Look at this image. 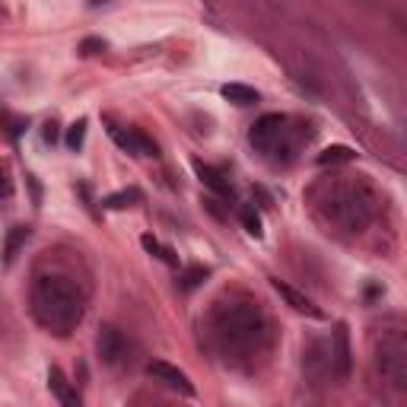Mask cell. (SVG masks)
<instances>
[{"mask_svg": "<svg viewBox=\"0 0 407 407\" xmlns=\"http://www.w3.org/2000/svg\"><path fill=\"white\" fill-rule=\"evenodd\" d=\"M48 388L55 392V398L61 401V407H83V401H80L76 388L70 385L67 375H64L57 366H51V369H48Z\"/></svg>", "mask_w": 407, "mask_h": 407, "instance_id": "5", "label": "cell"}, {"mask_svg": "<svg viewBox=\"0 0 407 407\" xmlns=\"http://www.w3.org/2000/svg\"><path fill=\"white\" fill-rule=\"evenodd\" d=\"M0 121L7 125L10 137H20V134H22V127H26V121H22V118H13V115H7V111H0Z\"/></svg>", "mask_w": 407, "mask_h": 407, "instance_id": "15", "label": "cell"}, {"mask_svg": "<svg viewBox=\"0 0 407 407\" xmlns=\"http://www.w3.org/2000/svg\"><path fill=\"white\" fill-rule=\"evenodd\" d=\"M220 92H223V99H229V102H235V105H255L258 102V92L245 83H226Z\"/></svg>", "mask_w": 407, "mask_h": 407, "instance_id": "8", "label": "cell"}, {"mask_svg": "<svg viewBox=\"0 0 407 407\" xmlns=\"http://www.w3.org/2000/svg\"><path fill=\"white\" fill-rule=\"evenodd\" d=\"M305 407H315V404H305Z\"/></svg>", "mask_w": 407, "mask_h": 407, "instance_id": "21", "label": "cell"}, {"mask_svg": "<svg viewBox=\"0 0 407 407\" xmlns=\"http://www.w3.org/2000/svg\"><path fill=\"white\" fill-rule=\"evenodd\" d=\"M146 373L153 375L156 382H163V385H169V388H175V392H181V394H194V385H191V379H188L185 373H181L179 366H172V363H163V359H153L150 366H146Z\"/></svg>", "mask_w": 407, "mask_h": 407, "instance_id": "2", "label": "cell"}, {"mask_svg": "<svg viewBox=\"0 0 407 407\" xmlns=\"http://www.w3.org/2000/svg\"><path fill=\"white\" fill-rule=\"evenodd\" d=\"M334 366H338V375L340 379H350L353 373V353H350V331H347V324L338 322L334 328Z\"/></svg>", "mask_w": 407, "mask_h": 407, "instance_id": "3", "label": "cell"}, {"mask_svg": "<svg viewBox=\"0 0 407 407\" xmlns=\"http://www.w3.org/2000/svg\"><path fill=\"white\" fill-rule=\"evenodd\" d=\"M99 357L105 359V363H118V359L125 357V338H121V331L118 328H111V324H105L102 331H99Z\"/></svg>", "mask_w": 407, "mask_h": 407, "instance_id": "4", "label": "cell"}, {"mask_svg": "<svg viewBox=\"0 0 407 407\" xmlns=\"http://www.w3.org/2000/svg\"><path fill=\"white\" fill-rule=\"evenodd\" d=\"M140 245H144V249L150 251V255H156V258H163V249H166V245H163V242H159L156 235H150V233L140 235Z\"/></svg>", "mask_w": 407, "mask_h": 407, "instance_id": "16", "label": "cell"}, {"mask_svg": "<svg viewBox=\"0 0 407 407\" xmlns=\"http://www.w3.org/2000/svg\"><path fill=\"white\" fill-rule=\"evenodd\" d=\"M80 51H83V55H96V51H105V42L102 39H86V42L80 45Z\"/></svg>", "mask_w": 407, "mask_h": 407, "instance_id": "17", "label": "cell"}, {"mask_svg": "<svg viewBox=\"0 0 407 407\" xmlns=\"http://www.w3.org/2000/svg\"><path fill=\"white\" fill-rule=\"evenodd\" d=\"M86 140V118H80V121H74V125L67 127V137H64V144L70 146V150H80Z\"/></svg>", "mask_w": 407, "mask_h": 407, "instance_id": "12", "label": "cell"}, {"mask_svg": "<svg viewBox=\"0 0 407 407\" xmlns=\"http://www.w3.org/2000/svg\"><path fill=\"white\" fill-rule=\"evenodd\" d=\"M109 134L115 137V144L121 146V150L134 153V156H156V144H153L150 137H146L144 131H134V127H109Z\"/></svg>", "mask_w": 407, "mask_h": 407, "instance_id": "1", "label": "cell"}, {"mask_svg": "<svg viewBox=\"0 0 407 407\" xmlns=\"http://www.w3.org/2000/svg\"><path fill=\"white\" fill-rule=\"evenodd\" d=\"M204 204H207V210H210V214H214V216H220V220H223V216H226V214H223V210H220V200H216V198H204Z\"/></svg>", "mask_w": 407, "mask_h": 407, "instance_id": "18", "label": "cell"}, {"mask_svg": "<svg viewBox=\"0 0 407 407\" xmlns=\"http://www.w3.org/2000/svg\"><path fill=\"white\" fill-rule=\"evenodd\" d=\"M42 137H45V144H55V140H57V125H51V121H48V125H45V134H42Z\"/></svg>", "mask_w": 407, "mask_h": 407, "instance_id": "19", "label": "cell"}, {"mask_svg": "<svg viewBox=\"0 0 407 407\" xmlns=\"http://www.w3.org/2000/svg\"><path fill=\"white\" fill-rule=\"evenodd\" d=\"M357 153L350 146H328L324 153H318V166H334V163H350Z\"/></svg>", "mask_w": 407, "mask_h": 407, "instance_id": "11", "label": "cell"}, {"mask_svg": "<svg viewBox=\"0 0 407 407\" xmlns=\"http://www.w3.org/2000/svg\"><path fill=\"white\" fill-rule=\"evenodd\" d=\"M242 226H245V233L255 235V239H261V216H258L255 207H242Z\"/></svg>", "mask_w": 407, "mask_h": 407, "instance_id": "14", "label": "cell"}, {"mask_svg": "<svg viewBox=\"0 0 407 407\" xmlns=\"http://www.w3.org/2000/svg\"><path fill=\"white\" fill-rule=\"evenodd\" d=\"M194 172L200 175V181L210 188L214 194H220V198H233V188H229L226 175L216 172L214 166H207V163H200V159H194Z\"/></svg>", "mask_w": 407, "mask_h": 407, "instance_id": "7", "label": "cell"}, {"mask_svg": "<svg viewBox=\"0 0 407 407\" xmlns=\"http://www.w3.org/2000/svg\"><path fill=\"white\" fill-rule=\"evenodd\" d=\"M204 280H207V268H188L185 274L179 277V287L188 293V290H194V287H200Z\"/></svg>", "mask_w": 407, "mask_h": 407, "instance_id": "13", "label": "cell"}, {"mask_svg": "<svg viewBox=\"0 0 407 407\" xmlns=\"http://www.w3.org/2000/svg\"><path fill=\"white\" fill-rule=\"evenodd\" d=\"M0 194H10V185H7V179H4V172H0Z\"/></svg>", "mask_w": 407, "mask_h": 407, "instance_id": "20", "label": "cell"}, {"mask_svg": "<svg viewBox=\"0 0 407 407\" xmlns=\"http://www.w3.org/2000/svg\"><path fill=\"white\" fill-rule=\"evenodd\" d=\"M29 239V226H13V233L7 235V245H4V264H13L16 255H20V249L26 245Z\"/></svg>", "mask_w": 407, "mask_h": 407, "instance_id": "10", "label": "cell"}, {"mask_svg": "<svg viewBox=\"0 0 407 407\" xmlns=\"http://www.w3.org/2000/svg\"><path fill=\"white\" fill-rule=\"evenodd\" d=\"M140 200H144V194H140L137 188H127V191L109 194V198L102 200V207H109V210H125V207H134V204H140Z\"/></svg>", "mask_w": 407, "mask_h": 407, "instance_id": "9", "label": "cell"}, {"mask_svg": "<svg viewBox=\"0 0 407 407\" xmlns=\"http://www.w3.org/2000/svg\"><path fill=\"white\" fill-rule=\"evenodd\" d=\"M270 287H274V290L280 293V296L287 299V303H290L293 309L299 312V315H309V318H322V309H318V305L312 303L309 296H303V293H299V290H293L290 283H283V280H270Z\"/></svg>", "mask_w": 407, "mask_h": 407, "instance_id": "6", "label": "cell"}]
</instances>
